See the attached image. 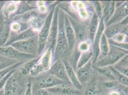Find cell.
I'll use <instances>...</instances> for the list:
<instances>
[{
    "instance_id": "1",
    "label": "cell",
    "mask_w": 128,
    "mask_h": 95,
    "mask_svg": "<svg viewBox=\"0 0 128 95\" xmlns=\"http://www.w3.org/2000/svg\"><path fill=\"white\" fill-rule=\"evenodd\" d=\"M65 12L59 8L58 14V32L54 56L55 60L65 58L70 56V53L67 40L65 34L64 18Z\"/></svg>"
},
{
    "instance_id": "2",
    "label": "cell",
    "mask_w": 128,
    "mask_h": 95,
    "mask_svg": "<svg viewBox=\"0 0 128 95\" xmlns=\"http://www.w3.org/2000/svg\"><path fill=\"white\" fill-rule=\"evenodd\" d=\"M53 56V52L51 48L46 49L42 55L40 56L37 63L30 71L31 76H37L39 74L48 71L52 64Z\"/></svg>"
},
{
    "instance_id": "3",
    "label": "cell",
    "mask_w": 128,
    "mask_h": 95,
    "mask_svg": "<svg viewBox=\"0 0 128 95\" xmlns=\"http://www.w3.org/2000/svg\"><path fill=\"white\" fill-rule=\"evenodd\" d=\"M127 54H128V52L110 46L108 53L105 57L97 60L94 65L95 67L98 68L112 66Z\"/></svg>"
},
{
    "instance_id": "4",
    "label": "cell",
    "mask_w": 128,
    "mask_h": 95,
    "mask_svg": "<svg viewBox=\"0 0 128 95\" xmlns=\"http://www.w3.org/2000/svg\"><path fill=\"white\" fill-rule=\"evenodd\" d=\"M54 7L46 16L43 26L38 32V56L40 55L46 49L47 40L49 34L52 20L53 15Z\"/></svg>"
},
{
    "instance_id": "5",
    "label": "cell",
    "mask_w": 128,
    "mask_h": 95,
    "mask_svg": "<svg viewBox=\"0 0 128 95\" xmlns=\"http://www.w3.org/2000/svg\"><path fill=\"white\" fill-rule=\"evenodd\" d=\"M10 46L22 53L38 56V35L28 40L14 42Z\"/></svg>"
},
{
    "instance_id": "6",
    "label": "cell",
    "mask_w": 128,
    "mask_h": 95,
    "mask_svg": "<svg viewBox=\"0 0 128 95\" xmlns=\"http://www.w3.org/2000/svg\"><path fill=\"white\" fill-rule=\"evenodd\" d=\"M0 55L19 62H26L38 56L22 53L11 46L0 47Z\"/></svg>"
},
{
    "instance_id": "7",
    "label": "cell",
    "mask_w": 128,
    "mask_h": 95,
    "mask_svg": "<svg viewBox=\"0 0 128 95\" xmlns=\"http://www.w3.org/2000/svg\"><path fill=\"white\" fill-rule=\"evenodd\" d=\"M59 9V8L58 6L56 5L54 7L53 15L46 48V49L48 48H51L53 52V54L56 47L58 32V14Z\"/></svg>"
},
{
    "instance_id": "8",
    "label": "cell",
    "mask_w": 128,
    "mask_h": 95,
    "mask_svg": "<svg viewBox=\"0 0 128 95\" xmlns=\"http://www.w3.org/2000/svg\"><path fill=\"white\" fill-rule=\"evenodd\" d=\"M48 71L50 74L53 75L58 79L63 81L68 84L70 83L67 76L65 67L61 59L55 60Z\"/></svg>"
},
{
    "instance_id": "9",
    "label": "cell",
    "mask_w": 128,
    "mask_h": 95,
    "mask_svg": "<svg viewBox=\"0 0 128 95\" xmlns=\"http://www.w3.org/2000/svg\"><path fill=\"white\" fill-rule=\"evenodd\" d=\"M68 15L75 32L76 43H80L86 41V38L88 37V27L85 24L76 21L69 15Z\"/></svg>"
},
{
    "instance_id": "10",
    "label": "cell",
    "mask_w": 128,
    "mask_h": 95,
    "mask_svg": "<svg viewBox=\"0 0 128 95\" xmlns=\"http://www.w3.org/2000/svg\"><path fill=\"white\" fill-rule=\"evenodd\" d=\"M64 26L65 34L70 54L76 46V41L74 30L70 22L68 14L66 13L64 18Z\"/></svg>"
},
{
    "instance_id": "11",
    "label": "cell",
    "mask_w": 128,
    "mask_h": 95,
    "mask_svg": "<svg viewBox=\"0 0 128 95\" xmlns=\"http://www.w3.org/2000/svg\"><path fill=\"white\" fill-rule=\"evenodd\" d=\"M38 34V32L34 31L31 27L24 32H12L10 33L9 39L4 46H10L14 42L31 39Z\"/></svg>"
},
{
    "instance_id": "12",
    "label": "cell",
    "mask_w": 128,
    "mask_h": 95,
    "mask_svg": "<svg viewBox=\"0 0 128 95\" xmlns=\"http://www.w3.org/2000/svg\"><path fill=\"white\" fill-rule=\"evenodd\" d=\"M127 17H128V2L126 1L116 8L114 14L112 18L105 24V27L118 23Z\"/></svg>"
},
{
    "instance_id": "13",
    "label": "cell",
    "mask_w": 128,
    "mask_h": 95,
    "mask_svg": "<svg viewBox=\"0 0 128 95\" xmlns=\"http://www.w3.org/2000/svg\"><path fill=\"white\" fill-rule=\"evenodd\" d=\"M67 83L58 79L53 75L49 74L44 77L38 82L36 84V88L38 90H46Z\"/></svg>"
},
{
    "instance_id": "14",
    "label": "cell",
    "mask_w": 128,
    "mask_h": 95,
    "mask_svg": "<svg viewBox=\"0 0 128 95\" xmlns=\"http://www.w3.org/2000/svg\"><path fill=\"white\" fill-rule=\"evenodd\" d=\"M105 28H106L105 24L103 21L102 18L100 20L98 29L97 32H96L93 42L92 43H93L92 50L93 52L92 61H93V64L96 62L99 56V54H100L99 44H100V38L102 37V34L104 33Z\"/></svg>"
},
{
    "instance_id": "15",
    "label": "cell",
    "mask_w": 128,
    "mask_h": 95,
    "mask_svg": "<svg viewBox=\"0 0 128 95\" xmlns=\"http://www.w3.org/2000/svg\"><path fill=\"white\" fill-rule=\"evenodd\" d=\"M61 59L65 67L67 76L70 80V84L72 85L75 90L80 91L82 90V86L76 77L75 70L70 65L68 59L66 58H63Z\"/></svg>"
},
{
    "instance_id": "16",
    "label": "cell",
    "mask_w": 128,
    "mask_h": 95,
    "mask_svg": "<svg viewBox=\"0 0 128 95\" xmlns=\"http://www.w3.org/2000/svg\"><path fill=\"white\" fill-rule=\"evenodd\" d=\"M46 90L51 95H77L80 94V91L69 87L68 84L59 85Z\"/></svg>"
},
{
    "instance_id": "17",
    "label": "cell",
    "mask_w": 128,
    "mask_h": 95,
    "mask_svg": "<svg viewBox=\"0 0 128 95\" xmlns=\"http://www.w3.org/2000/svg\"><path fill=\"white\" fill-rule=\"evenodd\" d=\"M93 65L92 58L88 63L75 71L76 77L81 84L86 83L89 79L93 71Z\"/></svg>"
},
{
    "instance_id": "18",
    "label": "cell",
    "mask_w": 128,
    "mask_h": 95,
    "mask_svg": "<svg viewBox=\"0 0 128 95\" xmlns=\"http://www.w3.org/2000/svg\"><path fill=\"white\" fill-rule=\"evenodd\" d=\"M14 74L8 79L5 85L4 95H21L19 85Z\"/></svg>"
},
{
    "instance_id": "19",
    "label": "cell",
    "mask_w": 128,
    "mask_h": 95,
    "mask_svg": "<svg viewBox=\"0 0 128 95\" xmlns=\"http://www.w3.org/2000/svg\"><path fill=\"white\" fill-rule=\"evenodd\" d=\"M116 2L114 1H104L102 5V18L105 24L112 17L116 9Z\"/></svg>"
},
{
    "instance_id": "20",
    "label": "cell",
    "mask_w": 128,
    "mask_h": 95,
    "mask_svg": "<svg viewBox=\"0 0 128 95\" xmlns=\"http://www.w3.org/2000/svg\"><path fill=\"white\" fill-rule=\"evenodd\" d=\"M11 26L8 21L0 20V47H3L7 42L11 33Z\"/></svg>"
},
{
    "instance_id": "21",
    "label": "cell",
    "mask_w": 128,
    "mask_h": 95,
    "mask_svg": "<svg viewBox=\"0 0 128 95\" xmlns=\"http://www.w3.org/2000/svg\"><path fill=\"white\" fill-rule=\"evenodd\" d=\"M100 19L94 13L92 16L88 27V40L90 41L92 43L93 42L94 38L97 32Z\"/></svg>"
},
{
    "instance_id": "22",
    "label": "cell",
    "mask_w": 128,
    "mask_h": 95,
    "mask_svg": "<svg viewBox=\"0 0 128 95\" xmlns=\"http://www.w3.org/2000/svg\"><path fill=\"white\" fill-rule=\"evenodd\" d=\"M110 49V46L107 38L104 33H103L100 38L99 44L100 54L98 59H100L105 57L108 53Z\"/></svg>"
},
{
    "instance_id": "23",
    "label": "cell",
    "mask_w": 128,
    "mask_h": 95,
    "mask_svg": "<svg viewBox=\"0 0 128 95\" xmlns=\"http://www.w3.org/2000/svg\"><path fill=\"white\" fill-rule=\"evenodd\" d=\"M72 6L77 10L78 13L81 19L86 20L88 18V12L86 9L84 3L82 1H75L72 4Z\"/></svg>"
},
{
    "instance_id": "24",
    "label": "cell",
    "mask_w": 128,
    "mask_h": 95,
    "mask_svg": "<svg viewBox=\"0 0 128 95\" xmlns=\"http://www.w3.org/2000/svg\"><path fill=\"white\" fill-rule=\"evenodd\" d=\"M93 52L92 49H91L90 50L86 52L81 53L80 57L79 58L78 63H77L76 70L77 69L82 67L87 63H88L91 59L93 58Z\"/></svg>"
},
{
    "instance_id": "25",
    "label": "cell",
    "mask_w": 128,
    "mask_h": 95,
    "mask_svg": "<svg viewBox=\"0 0 128 95\" xmlns=\"http://www.w3.org/2000/svg\"><path fill=\"white\" fill-rule=\"evenodd\" d=\"M108 67L110 69L114 78L118 83H120V84L122 85L125 86H128V77L125 76L124 75L118 71L112 66H110Z\"/></svg>"
},
{
    "instance_id": "26",
    "label": "cell",
    "mask_w": 128,
    "mask_h": 95,
    "mask_svg": "<svg viewBox=\"0 0 128 95\" xmlns=\"http://www.w3.org/2000/svg\"><path fill=\"white\" fill-rule=\"evenodd\" d=\"M40 56H38L36 58H32L29 60H28L24 63V66L20 69V72L23 75H26L30 73V71L32 69L34 66L37 63L39 60Z\"/></svg>"
},
{
    "instance_id": "27",
    "label": "cell",
    "mask_w": 128,
    "mask_h": 95,
    "mask_svg": "<svg viewBox=\"0 0 128 95\" xmlns=\"http://www.w3.org/2000/svg\"><path fill=\"white\" fill-rule=\"evenodd\" d=\"M19 62L16 60L0 55V70L8 68Z\"/></svg>"
},
{
    "instance_id": "28",
    "label": "cell",
    "mask_w": 128,
    "mask_h": 95,
    "mask_svg": "<svg viewBox=\"0 0 128 95\" xmlns=\"http://www.w3.org/2000/svg\"><path fill=\"white\" fill-rule=\"evenodd\" d=\"M80 54L81 52L78 50L76 46L72 52L70 54V60H68V61L70 65L75 71L76 69L77 63L80 57Z\"/></svg>"
},
{
    "instance_id": "29",
    "label": "cell",
    "mask_w": 128,
    "mask_h": 95,
    "mask_svg": "<svg viewBox=\"0 0 128 95\" xmlns=\"http://www.w3.org/2000/svg\"><path fill=\"white\" fill-rule=\"evenodd\" d=\"M35 9H36V7L31 6L27 4L26 3L22 2L20 4V5L19 6L18 9L16 10V15L23 14L28 11H31Z\"/></svg>"
},
{
    "instance_id": "30",
    "label": "cell",
    "mask_w": 128,
    "mask_h": 95,
    "mask_svg": "<svg viewBox=\"0 0 128 95\" xmlns=\"http://www.w3.org/2000/svg\"><path fill=\"white\" fill-rule=\"evenodd\" d=\"M98 72L100 75L103 76V77H107L109 78V80H116L112 75V72L108 67H104V68H96Z\"/></svg>"
},
{
    "instance_id": "31",
    "label": "cell",
    "mask_w": 128,
    "mask_h": 95,
    "mask_svg": "<svg viewBox=\"0 0 128 95\" xmlns=\"http://www.w3.org/2000/svg\"><path fill=\"white\" fill-rule=\"evenodd\" d=\"M91 44L92 42L88 40L85 41L80 42L76 47L81 53L85 52L91 50L90 45Z\"/></svg>"
},
{
    "instance_id": "32",
    "label": "cell",
    "mask_w": 128,
    "mask_h": 95,
    "mask_svg": "<svg viewBox=\"0 0 128 95\" xmlns=\"http://www.w3.org/2000/svg\"><path fill=\"white\" fill-rule=\"evenodd\" d=\"M24 62H20L16 64L11 66L8 68L0 70V80L2 79L3 78H4L7 74H8L9 72H10L12 71L16 70L17 68H18L19 67L21 66L23 64Z\"/></svg>"
},
{
    "instance_id": "33",
    "label": "cell",
    "mask_w": 128,
    "mask_h": 95,
    "mask_svg": "<svg viewBox=\"0 0 128 95\" xmlns=\"http://www.w3.org/2000/svg\"><path fill=\"white\" fill-rule=\"evenodd\" d=\"M98 93V86L96 82H94L88 86L86 90L85 95H97Z\"/></svg>"
},
{
    "instance_id": "34",
    "label": "cell",
    "mask_w": 128,
    "mask_h": 95,
    "mask_svg": "<svg viewBox=\"0 0 128 95\" xmlns=\"http://www.w3.org/2000/svg\"><path fill=\"white\" fill-rule=\"evenodd\" d=\"M127 35V34L122 32L118 33L110 39L113 42L117 43H125L127 37H128Z\"/></svg>"
},
{
    "instance_id": "35",
    "label": "cell",
    "mask_w": 128,
    "mask_h": 95,
    "mask_svg": "<svg viewBox=\"0 0 128 95\" xmlns=\"http://www.w3.org/2000/svg\"><path fill=\"white\" fill-rule=\"evenodd\" d=\"M93 2V4L95 11V13L99 18V19H101L102 16V9L101 2L98 1H95Z\"/></svg>"
},
{
    "instance_id": "36",
    "label": "cell",
    "mask_w": 128,
    "mask_h": 95,
    "mask_svg": "<svg viewBox=\"0 0 128 95\" xmlns=\"http://www.w3.org/2000/svg\"><path fill=\"white\" fill-rule=\"evenodd\" d=\"M16 70L12 71L8 74H7L4 78H3L2 79L0 80V91L4 89V87L5 85H6L7 81L8 80V79H9L11 76L16 72Z\"/></svg>"
},
{
    "instance_id": "37",
    "label": "cell",
    "mask_w": 128,
    "mask_h": 95,
    "mask_svg": "<svg viewBox=\"0 0 128 95\" xmlns=\"http://www.w3.org/2000/svg\"><path fill=\"white\" fill-rule=\"evenodd\" d=\"M118 82L116 80H108L104 83V87L106 89H112L118 85Z\"/></svg>"
},
{
    "instance_id": "38",
    "label": "cell",
    "mask_w": 128,
    "mask_h": 95,
    "mask_svg": "<svg viewBox=\"0 0 128 95\" xmlns=\"http://www.w3.org/2000/svg\"><path fill=\"white\" fill-rule=\"evenodd\" d=\"M24 95H32V86L30 83H29L27 85L26 91Z\"/></svg>"
},
{
    "instance_id": "39",
    "label": "cell",
    "mask_w": 128,
    "mask_h": 95,
    "mask_svg": "<svg viewBox=\"0 0 128 95\" xmlns=\"http://www.w3.org/2000/svg\"><path fill=\"white\" fill-rule=\"evenodd\" d=\"M110 95H120V93L117 91H112L110 93Z\"/></svg>"
},
{
    "instance_id": "40",
    "label": "cell",
    "mask_w": 128,
    "mask_h": 95,
    "mask_svg": "<svg viewBox=\"0 0 128 95\" xmlns=\"http://www.w3.org/2000/svg\"><path fill=\"white\" fill-rule=\"evenodd\" d=\"M0 95H4V88L0 91Z\"/></svg>"
},
{
    "instance_id": "41",
    "label": "cell",
    "mask_w": 128,
    "mask_h": 95,
    "mask_svg": "<svg viewBox=\"0 0 128 95\" xmlns=\"http://www.w3.org/2000/svg\"><path fill=\"white\" fill-rule=\"evenodd\" d=\"M50 95V94H49V95Z\"/></svg>"
}]
</instances>
